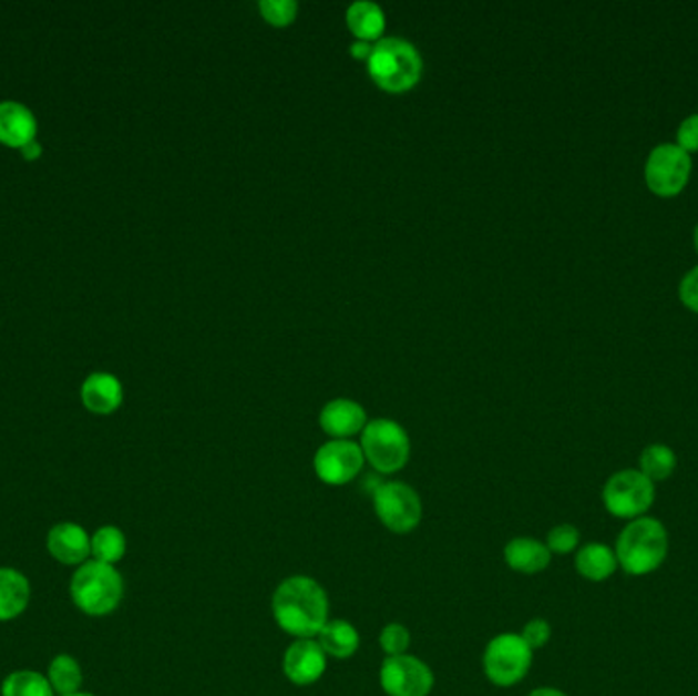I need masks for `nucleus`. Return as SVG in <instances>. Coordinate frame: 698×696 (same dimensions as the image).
I'll return each mask as SVG.
<instances>
[{
	"label": "nucleus",
	"mask_w": 698,
	"mask_h": 696,
	"mask_svg": "<svg viewBox=\"0 0 698 696\" xmlns=\"http://www.w3.org/2000/svg\"><path fill=\"white\" fill-rule=\"evenodd\" d=\"M433 683V672L425 662L409 654L387 658L380 668V686L388 696H429Z\"/></svg>",
	"instance_id": "obj_10"
},
{
	"label": "nucleus",
	"mask_w": 698,
	"mask_h": 696,
	"mask_svg": "<svg viewBox=\"0 0 698 696\" xmlns=\"http://www.w3.org/2000/svg\"><path fill=\"white\" fill-rule=\"evenodd\" d=\"M533 649L517 633H501L486 645L484 672L486 678L496 686H515L531 668Z\"/></svg>",
	"instance_id": "obj_7"
},
{
	"label": "nucleus",
	"mask_w": 698,
	"mask_h": 696,
	"mask_svg": "<svg viewBox=\"0 0 698 696\" xmlns=\"http://www.w3.org/2000/svg\"><path fill=\"white\" fill-rule=\"evenodd\" d=\"M48 680L52 684L55 695L65 696L80 693V684H82V671L76 658L60 654L52 659L50 671H48Z\"/></svg>",
	"instance_id": "obj_25"
},
{
	"label": "nucleus",
	"mask_w": 698,
	"mask_h": 696,
	"mask_svg": "<svg viewBox=\"0 0 698 696\" xmlns=\"http://www.w3.org/2000/svg\"><path fill=\"white\" fill-rule=\"evenodd\" d=\"M0 695L2 696H53L52 684L48 680V676L33 671H19L9 674L2 686H0Z\"/></svg>",
	"instance_id": "obj_24"
},
{
	"label": "nucleus",
	"mask_w": 698,
	"mask_h": 696,
	"mask_svg": "<svg viewBox=\"0 0 698 696\" xmlns=\"http://www.w3.org/2000/svg\"><path fill=\"white\" fill-rule=\"evenodd\" d=\"M70 594L78 611L84 615L106 617L121 605L125 584L115 566L91 560L78 566L70 582Z\"/></svg>",
	"instance_id": "obj_4"
},
{
	"label": "nucleus",
	"mask_w": 698,
	"mask_h": 696,
	"mask_svg": "<svg viewBox=\"0 0 698 696\" xmlns=\"http://www.w3.org/2000/svg\"><path fill=\"white\" fill-rule=\"evenodd\" d=\"M695 245H697V252H698V225L697 227H695Z\"/></svg>",
	"instance_id": "obj_35"
},
{
	"label": "nucleus",
	"mask_w": 698,
	"mask_h": 696,
	"mask_svg": "<svg viewBox=\"0 0 698 696\" xmlns=\"http://www.w3.org/2000/svg\"><path fill=\"white\" fill-rule=\"evenodd\" d=\"M656 501V484L639 470L627 468L608 478L603 489V504L617 519L634 521L646 516Z\"/></svg>",
	"instance_id": "obj_6"
},
{
	"label": "nucleus",
	"mask_w": 698,
	"mask_h": 696,
	"mask_svg": "<svg viewBox=\"0 0 698 696\" xmlns=\"http://www.w3.org/2000/svg\"><path fill=\"white\" fill-rule=\"evenodd\" d=\"M65 696H92L89 693H74V695H65Z\"/></svg>",
	"instance_id": "obj_36"
},
{
	"label": "nucleus",
	"mask_w": 698,
	"mask_h": 696,
	"mask_svg": "<svg viewBox=\"0 0 698 696\" xmlns=\"http://www.w3.org/2000/svg\"><path fill=\"white\" fill-rule=\"evenodd\" d=\"M48 552L64 566H82L91 555V538L76 523H58L48 533Z\"/></svg>",
	"instance_id": "obj_13"
},
{
	"label": "nucleus",
	"mask_w": 698,
	"mask_h": 696,
	"mask_svg": "<svg viewBox=\"0 0 698 696\" xmlns=\"http://www.w3.org/2000/svg\"><path fill=\"white\" fill-rule=\"evenodd\" d=\"M38 121L25 104L4 101L0 103V142L11 147H25L35 140Z\"/></svg>",
	"instance_id": "obj_15"
},
{
	"label": "nucleus",
	"mask_w": 698,
	"mask_h": 696,
	"mask_svg": "<svg viewBox=\"0 0 698 696\" xmlns=\"http://www.w3.org/2000/svg\"><path fill=\"white\" fill-rule=\"evenodd\" d=\"M21 152H23L27 160H35L41 154V145L33 140V142L27 143L25 147H21Z\"/></svg>",
	"instance_id": "obj_33"
},
{
	"label": "nucleus",
	"mask_w": 698,
	"mask_h": 696,
	"mask_svg": "<svg viewBox=\"0 0 698 696\" xmlns=\"http://www.w3.org/2000/svg\"><path fill=\"white\" fill-rule=\"evenodd\" d=\"M676 137H678V145L688 154L698 152V113L686 116L685 121L680 123V127H678Z\"/></svg>",
	"instance_id": "obj_30"
},
{
	"label": "nucleus",
	"mask_w": 698,
	"mask_h": 696,
	"mask_svg": "<svg viewBox=\"0 0 698 696\" xmlns=\"http://www.w3.org/2000/svg\"><path fill=\"white\" fill-rule=\"evenodd\" d=\"M368 72L384 91H409L423 74V58L407 39H378L368 58Z\"/></svg>",
	"instance_id": "obj_3"
},
{
	"label": "nucleus",
	"mask_w": 698,
	"mask_h": 696,
	"mask_svg": "<svg viewBox=\"0 0 698 696\" xmlns=\"http://www.w3.org/2000/svg\"><path fill=\"white\" fill-rule=\"evenodd\" d=\"M31 601V584L13 567H0V621H13L25 613Z\"/></svg>",
	"instance_id": "obj_19"
},
{
	"label": "nucleus",
	"mask_w": 698,
	"mask_h": 696,
	"mask_svg": "<svg viewBox=\"0 0 698 696\" xmlns=\"http://www.w3.org/2000/svg\"><path fill=\"white\" fill-rule=\"evenodd\" d=\"M348 25L356 38L370 41L382 35L384 27H387V17L380 4H376L374 0H356L348 7Z\"/></svg>",
	"instance_id": "obj_21"
},
{
	"label": "nucleus",
	"mask_w": 698,
	"mask_h": 696,
	"mask_svg": "<svg viewBox=\"0 0 698 696\" xmlns=\"http://www.w3.org/2000/svg\"><path fill=\"white\" fill-rule=\"evenodd\" d=\"M692 172V160L678 143H659L647 155L646 182L658 196H676L686 186Z\"/></svg>",
	"instance_id": "obj_9"
},
{
	"label": "nucleus",
	"mask_w": 698,
	"mask_h": 696,
	"mask_svg": "<svg viewBox=\"0 0 698 696\" xmlns=\"http://www.w3.org/2000/svg\"><path fill=\"white\" fill-rule=\"evenodd\" d=\"M82 402L96 414L115 413L123 402V387L119 378L109 372H94L82 385Z\"/></svg>",
	"instance_id": "obj_16"
},
{
	"label": "nucleus",
	"mask_w": 698,
	"mask_h": 696,
	"mask_svg": "<svg viewBox=\"0 0 698 696\" xmlns=\"http://www.w3.org/2000/svg\"><path fill=\"white\" fill-rule=\"evenodd\" d=\"M374 511L380 523L392 533H411L421 523L423 504L417 494L404 482H384L374 492Z\"/></svg>",
	"instance_id": "obj_8"
},
{
	"label": "nucleus",
	"mask_w": 698,
	"mask_h": 696,
	"mask_svg": "<svg viewBox=\"0 0 698 696\" xmlns=\"http://www.w3.org/2000/svg\"><path fill=\"white\" fill-rule=\"evenodd\" d=\"M670 535L664 523L654 516H639L620 531L615 554L619 567L629 576H647L668 557Z\"/></svg>",
	"instance_id": "obj_2"
},
{
	"label": "nucleus",
	"mask_w": 698,
	"mask_h": 696,
	"mask_svg": "<svg viewBox=\"0 0 698 696\" xmlns=\"http://www.w3.org/2000/svg\"><path fill=\"white\" fill-rule=\"evenodd\" d=\"M362 448L349 439H331L315 453V472L331 487H343L362 472Z\"/></svg>",
	"instance_id": "obj_11"
},
{
	"label": "nucleus",
	"mask_w": 698,
	"mask_h": 696,
	"mask_svg": "<svg viewBox=\"0 0 698 696\" xmlns=\"http://www.w3.org/2000/svg\"><path fill=\"white\" fill-rule=\"evenodd\" d=\"M530 696H568L566 693H562V690H557V688H552V686H543V688H535Z\"/></svg>",
	"instance_id": "obj_34"
},
{
	"label": "nucleus",
	"mask_w": 698,
	"mask_h": 696,
	"mask_svg": "<svg viewBox=\"0 0 698 696\" xmlns=\"http://www.w3.org/2000/svg\"><path fill=\"white\" fill-rule=\"evenodd\" d=\"M278 627L297 639H315L329 621V598L324 586L309 576H290L271 596Z\"/></svg>",
	"instance_id": "obj_1"
},
{
	"label": "nucleus",
	"mask_w": 698,
	"mask_h": 696,
	"mask_svg": "<svg viewBox=\"0 0 698 696\" xmlns=\"http://www.w3.org/2000/svg\"><path fill=\"white\" fill-rule=\"evenodd\" d=\"M349 52H351V55H356V58H360V60H368V58H370V52H372V45H370V41H363V39H356V41L351 43V48H349Z\"/></svg>",
	"instance_id": "obj_32"
},
{
	"label": "nucleus",
	"mask_w": 698,
	"mask_h": 696,
	"mask_svg": "<svg viewBox=\"0 0 698 696\" xmlns=\"http://www.w3.org/2000/svg\"><path fill=\"white\" fill-rule=\"evenodd\" d=\"M360 448L363 458L382 474L399 472L411 456V441L404 427L392 419L368 421L363 427Z\"/></svg>",
	"instance_id": "obj_5"
},
{
	"label": "nucleus",
	"mask_w": 698,
	"mask_h": 696,
	"mask_svg": "<svg viewBox=\"0 0 698 696\" xmlns=\"http://www.w3.org/2000/svg\"><path fill=\"white\" fill-rule=\"evenodd\" d=\"M378 642H380V647L388 658H394V656L407 654V649L411 645V633L401 623H388L380 633Z\"/></svg>",
	"instance_id": "obj_27"
},
{
	"label": "nucleus",
	"mask_w": 698,
	"mask_h": 696,
	"mask_svg": "<svg viewBox=\"0 0 698 696\" xmlns=\"http://www.w3.org/2000/svg\"><path fill=\"white\" fill-rule=\"evenodd\" d=\"M545 545H547V550H550L552 554H572V552H576L578 545H581V531H578V528L569 525V523L556 525V528L547 533V542H545Z\"/></svg>",
	"instance_id": "obj_26"
},
{
	"label": "nucleus",
	"mask_w": 698,
	"mask_h": 696,
	"mask_svg": "<svg viewBox=\"0 0 698 696\" xmlns=\"http://www.w3.org/2000/svg\"><path fill=\"white\" fill-rule=\"evenodd\" d=\"M283 671L290 683L309 686L321 680L327 671V654L317 639H297L285 652Z\"/></svg>",
	"instance_id": "obj_12"
},
{
	"label": "nucleus",
	"mask_w": 698,
	"mask_h": 696,
	"mask_svg": "<svg viewBox=\"0 0 698 696\" xmlns=\"http://www.w3.org/2000/svg\"><path fill=\"white\" fill-rule=\"evenodd\" d=\"M317 642L324 647L327 656L337 659H348L360 647V633L349 621H327L324 630L317 635Z\"/></svg>",
	"instance_id": "obj_20"
},
{
	"label": "nucleus",
	"mask_w": 698,
	"mask_h": 696,
	"mask_svg": "<svg viewBox=\"0 0 698 696\" xmlns=\"http://www.w3.org/2000/svg\"><path fill=\"white\" fill-rule=\"evenodd\" d=\"M523 642L530 645L531 649H542L552 639V625L545 620H533L523 627L521 632Z\"/></svg>",
	"instance_id": "obj_29"
},
{
	"label": "nucleus",
	"mask_w": 698,
	"mask_h": 696,
	"mask_svg": "<svg viewBox=\"0 0 698 696\" xmlns=\"http://www.w3.org/2000/svg\"><path fill=\"white\" fill-rule=\"evenodd\" d=\"M319 423L327 436L333 439H349L363 431L368 421H366V409L360 402L351 399H336L325 405Z\"/></svg>",
	"instance_id": "obj_14"
},
{
	"label": "nucleus",
	"mask_w": 698,
	"mask_h": 696,
	"mask_svg": "<svg viewBox=\"0 0 698 696\" xmlns=\"http://www.w3.org/2000/svg\"><path fill=\"white\" fill-rule=\"evenodd\" d=\"M676 465H678L676 453H674L673 448H668L664 443L647 446L639 458V472L649 478L654 484L673 477Z\"/></svg>",
	"instance_id": "obj_23"
},
{
	"label": "nucleus",
	"mask_w": 698,
	"mask_h": 696,
	"mask_svg": "<svg viewBox=\"0 0 698 696\" xmlns=\"http://www.w3.org/2000/svg\"><path fill=\"white\" fill-rule=\"evenodd\" d=\"M259 11L271 25H288L297 17L298 4L295 0H259Z\"/></svg>",
	"instance_id": "obj_28"
},
{
	"label": "nucleus",
	"mask_w": 698,
	"mask_h": 696,
	"mask_svg": "<svg viewBox=\"0 0 698 696\" xmlns=\"http://www.w3.org/2000/svg\"><path fill=\"white\" fill-rule=\"evenodd\" d=\"M504 562L511 570L521 572V574H537L550 566L552 552L540 540L517 538V540H511L506 543Z\"/></svg>",
	"instance_id": "obj_17"
},
{
	"label": "nucleus",
	"mask_w": 698,
	"mask_h": 696,
	"mask_svg": "<svg viewBox=\"0 0 698 696\" xmlns=\"http://www.w3.org/2000/svg\"><path fill=\"white\" fill-rule=\"evenodd\" d=\"M127 552V540L125 533L115 525H104L96 529V533L91 538V555L96 562L115 566L121 562Z\"/></svg>",
	"instance_id": "obj_22"
},
{
	"label": "nucleus",
	"mask_w": 698,
	"mask_h": 696,
	"mask_svg": "<svg viewBox=\"0 0 698 696\" xmlns=\"http://www.w3.org/2000/svg\"><path fill=\"white\" fill-rule=\"evenodd\" d=\"M678 295L688 309L698 313V266L686 272L685 278L680 280V286H678Z\"/></svg>",
	"instance_id": "obj_31"
},
{
	"label": "nucleus",
	"mask_w": 698,
	"mask_h": 696,
	"mask_svg": "<svg viewBox=\"0 0 698 696\" xmlns=\"http://www.w3.org/2000/svg\"><path fill=\"white\" fill-rule=\"evenodd\" d=\"M574 566L584 581L605 582L617 572L619 562L613 547L607 543H586L578 547Z\"/></svg>",
	"instance_id": "obj_18"
}]
</instances>
